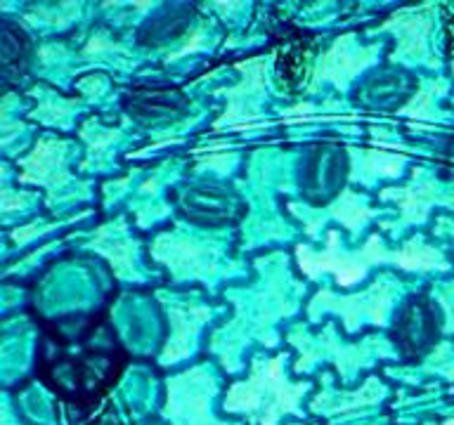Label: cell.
Returning a JSON list of instances; mask_svg holds the SVG:
<instances>
[{"label": "cell", "mask_w": 454, "mask_h": 425, "mask_svg": "<svg viewBox=\"0 0 454 425\" xmlns=\"http://www.w3.org/2000/svg\"><path fill=\"white\" fill-rule=\"evenodd\" d=\"M298 258H301V269L305 274L317 276L319 272H333L340 286H350L357 279L364 276L369 265L376 262H397L404 269H447L445 255L435 248L421 243V239H414L407 243L403 253H390L381 243L379 236H372L362 253H339L332 246L326 253H312L308 246H298Z\"/></svg>", "instance_id": "cell-1"}, {"label": "cell", "mask_w": 454, "mask_h": 425, "mask_svg": "<svg viewBox=\"0 0 454 425\" xmlns=\"http://www.w3.org/2000/svg\"><path fill=\"white\" fill-rule=\"evenodd\" d=\"M305 385H289L282 375V357L277 359H255L251 378L247 382L234 385L230 397L225 399V409L230 411H254L262 409L268 413V425L277 418V411L294 409L298 395Z\"/></svg>", "instance_id": "cell-2"}, {"label": "cell", "mask_w": 454, "mask_h": 425, "mask_svg": "<svg viewBox=\"0 0 454 425\" xmlns=\"http://www.w3.org/2000/svg\"><path fill=\"white\" fill-rule=\"evenodd\" d=\"M395 298V282L390 276H381V282L372 283V289L362 296L336 298L329 290L317 293L310 305V319H317L319 312H339L346 319L348 331H357V321L369 317L376 324H386L390 305Z\"/></svg>", "instance_id": "cell-3"}, {"label": "cell", "mask_w": 454, "mask_h": 425, "mask_svg": "<svg viewBox=\"0 0 454 425\" xmlns=\"http://www.w3.org/2000/svg\"><path fill=\"white\" fill-rule=\"evenodd\" d=\"M383 198H400L404 218L403 222H424L431 205H454V191L442 189L433 177H421V182H414L404 191H383Z\"/></svg>", "instance_id": "cell-4"}, {"label": "cell", "mask_w": 454, "mask_h": 425, "mask_svg": "<svg viewBox=\"0 0 454 425\" xmlns=\"http://www.w3.org/2000/svg\"><path fill=\"white\" fill-rule=\"evenodd\" d=\"M350 48H353V41H350V38H340V41H336V45L329 50V55L322 59L317 78H332L333 83L340 85V88H346L348 81L372 62V55H376V48H355L353 52L348 55V50Z\"/></svg>", "instance_id": "cell-5"}, {"label": "cell", "mask_w": 454, "mask_h": 425, "mask_svg": "<svg viewBox=\"0 0 454 425\" xmlns=\"http://www.w3.org/2000/svg\"><path fill=\"white\" fill-rule=\"evenodd\" d=\"M395 24L404 28L407 38H400V59L407 62H424L431 66H438V62L431 59V31H433V19L431 17H410V19H393Z\"/></svg>", "instance_id": "cell-6"}, {"label": "cell", "mask_w": 454, "mask_h": 425, "mask_svg": "<svg viewBox=\"0 0 454 425\" xmlns=\"http://www.w3.org/2000/svg\"><path fill=\"white\" fill-rule=\"evenodd\" d=\"M168 312H170V319H173L170 324L176 326V336L170 338L168 347H166V352L161 354L163 364H170V361L183 359L184 354L190 352V350H192V338L197 336L199 324H201V321H204V319L208 317V314H204V317L194 319L192 324L184 326L183 324V321H184V307H177V305H173V307H168Z\"/></svg>", "instance_id": "cell-7"}, {"label": "cell", "mask_w": 454, "mask_h": 425, "mask_svg": "<svg viewBox=\"0 0 454 425\" xmlns=\"http://www.w3.org/2000/svg\"><path fill=\"white\" fill-rule=\"evenodd\" d=\"M332 215L333 218H339L346 227H350L353 232H357V227H362L369 218H372V211L360 204V198L355 197L353 191H346L339 204L332 208Z\"/></svg>", "instance_id": "cell-8"}, {"label": "cell", "mask_w": 454, "mask_h": 425, "mask_svg": "<svg viewBox=\"0 0 454 425\" xmlns=\"http://www.w3.org/2000/svg\"><path fill=\"white\" fill-rule=\"evenodd\" d=\"M442 307L447 310V324L445 331L454 333V289H447L445 298H442Z\"/></svg>", "instance_id": "cell-9"}, {"label": "cell", "mask_w": 454, "mask_h": 425, "mask_svg": "<svg viewBox=\"0 0 454 425\" xmlns=\"http://www.w3.org/2000/svg\"><path fill=\"white\" fill-rule=\"evenodd\" d=\"M442 225L450 227V232H454V222H442Z\"/></svg>", "instance_id": "cell-10"}]
</instances>
